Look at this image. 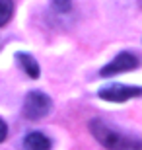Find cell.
Wrapping results in <instances>:
<instances>
[{
    "mask_svg": "<svg viewBox=\"0 0 142 150\" xmlns=\"http://www.w3.org/2000/svg\"><path fill=\"white\" fill-rule=\"evenodd\" d=\"M90 131L95 137V140L99 144H103L107 150H142V140L119 133L117 129L109 127L101 119H92Z\"/></svg>",
    "mask_w": 142,
    "mask_h": 150,
    "instance_id": "obj_1",
    "label": "cell"
},
{
    "mask_svg": "<svg viewBox=\"0 0 142 150\" xmlns=\"http://www.w3.org/2000/svg\"><path fill=\"white\" fill-rule=\"evenodd\" d=\"M51 107H53V101L47 94L43 92H37L33 90L25 96L23 100V117L29 119V121H37V119H43V117L49 115Z\"/></svg>",
    "mask_w": 142,
    "mask_h": 150,
    "instance_id": "obj_2",
    "label": "cell"
},
{
    "mask_svg": "<svg viewBox=\"0 0 142 150\" xmlns=\"http://www.w3.org/2000/svg\"><path fill=\"white\" fill-rule=\"evenodd\" d=\"M138 67V57L129 53V51H123L119 55L115 57L109 64H105L99 74L103 78H109V76H117V74H123V72H129V70H134Z\"/></svg>",
    "mask_w": 142,
    "mask_h": 150,
    "instance_id": "obj_3",
    "label": "cell"
},
{
    "mask_svg": "<svg viewBox=\"0 0 142 150\" xmlns=\"http://www.w3.org/2000/svg\"><path fill=\"white\" fill-rule=\"evenodd\" d=\"M97 96L105 101L121 103V101H126V100H131V98L142 96V88H138V86H125V84H109V86L99 90Z\"/></svg>",
    "mask_w": 142,
    "mask_h": 150,
    "instance_id": "obj_4",
    "label": "cell"
},
{
    "mask_svg": "<svg viewBox=\"0 0 142 150\" xmlns=\"http://www.w3.org/2000/svg\"><path fill=\"white\" fill-rule=\"evenodd\" d=\"M51 140L49 137H45L43 133H29L23 139V148L25 150H51Z\"/></svg>",
    "mask_w": 142,
    "mask_h": 150,
    "instance_id": "obj_5",
    "label": "cell"
},
{
    "mask_svg": "<svg viewBox=\"0 0 142 150\" xmlns=\"http://www.w3.org/2000/svg\"><path fill=\"white\" fill-rule=\"evenodd\" d=\"M16 61L20 62V67L23 68V72L28 74L29 78H39V74H41V68H39V62L33 59L29 53H16Z\"/></svg>",
    "mask_w": 142,
    "mask_h": 150,
    "instance_id": "obj_6",
    "label": "cell"
},
{
    "mask_svg": "<svg viewBox=\"0 0 142 150\" xmlns=\"http://www.w3.org/2000/svg\"><path fill=\"white\" fill-rule=\"evenodd\" d=\"M14 14V2L12 0H0V28L10 22Z\"/></svg>",
    "mask_w": 142,
    "mask_h": 150,
    "instance_id": "obj_7",
    "label": "cell"
},
{
    "mask_svg": "<svg viewBox=\"0 0 142 150\" xmlns=\"http://www.w3.org/2000/svg\"><path fill=\"white\" fill-rule=\"evenodd\" d=\"M51 6L59 14H66L72 10V0H51Z\"/></svg>",
    "mask_w": 142,
    "mask_h": 150,
    "instance_id": "obj_8",
    "label": "cell"
},
{
    "mask_svg": "<svg viewBox=\"0 0 142 150\" xmlns=\"http://www.w3.org/2000/svg\"><path fill=\"white\" fill-rule=\"evenodd\" d=\"M6 137H8V125L0 119V142H4Z\"/></svg>",
    "mask_w": 142,
    "mask_h": 150,
    "instance_id": "obj_9",
    "label": "cell"
}]
</instances>
